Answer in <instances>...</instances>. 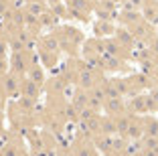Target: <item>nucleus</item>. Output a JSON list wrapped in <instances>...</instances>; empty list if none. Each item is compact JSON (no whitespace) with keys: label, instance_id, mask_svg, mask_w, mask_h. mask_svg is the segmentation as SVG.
Wrapping results in <instances>:
<instances>
[{"label":"nucleus","instance_id":"f8f14e48","mask_svg":"<svg viewBox=\"0 0 158 156\" xmlns=\"http://www.w3.org/2000/svg\"><path fill=\"white\" fill-rule=\"evenodd\" d=\"M6 2H10V0H6Z\"/></svg>","mask_w":158,"mask_h":156},{"label":"nucleus","instance_id":"1a4fd4ad","mask_svg":"<svg viewBox=\"0 0 158 156\" xmlns=\"http://www.w3.org/2000/svg\"><path fill=\"white\" fill-rule=\"evenodd\" d=\"M4 55H6V43L0 41V57H4Z\"/></svg>","mask_w":158,"mask_h":156},{"label":"nucleus","instance_id":"9b49d317","mask_svg":"<svg viewBox=\"0 0 158 156\" xmlns=\"http://www.w3.org/2000/svg\"><path fill=\"white\" fill-rule=\"evenodd\" d=\"M2 77H4V75H0V91H2Z\"/></svg>","mask_w":158,"mask_h":156},{"label":"nucleus","instance_id":"f03ea898","mask_svg":"<svg viewBox=\"0 0 158 156\" xmlns=\"http://www.w3.org/2000/svg\"><path fill=\"white\" fill-rule=\"evenodd\" d=\"M144 8V20L146 23H158V2L156 0H144L142 2Z\"/></svg>","mask_w":158,"mask_h":156},{"label":"nucleus","instance_id":"423d86ee","mask_svg":"<svg viewBox=\"0 0 158 156\" xmlns=\"http://www.w3.org/2000/svg\"><path fill=\"white\" fill-rule=\"evenodd\" d=\"M43 12H45V6H43V2H39V0H31V2H28V14L41 16Z\"/></svg>","mask_w":158,"mask_h":156},{"label":"nucleus","instance_id":"6e6552de","mask_svg":"<svg viewBox=\"0 0 158 156\" xmlns=\"http://www.w3.org/2000/svg\"><path fill=\"white\" fill-rule=\"evenodd\" d=\"M6 69H8V63H6L4 57H0V75H4V73H6Z\"/></svg>","mask_w":158,"mask_h":156},{"label":"nucleus","instance_id":"39448f33","mask_svg":"<svg viewBox=\"0 0 158 156\" xmlns=\"http://www.w3.org/2000/svg\"><path fill=\"white\" fill-rule=\"evenodd\" d=\"M28 77L33 79L39 87L45 83V75H43V71H41V67H39V65H31V67H28Z\"/></svg>","mask_w":158,"mask_h":156},{"label":"nucleus","instance_id":"f257e3e1","mask_svg":"<svg viewBox=\"0 0 158 156\" xmlns=\"http://www.w3.org/2000/svg\"><path fill=\"white\" fill-rule=\"evenodd\" d=\"M57 41H59L61 49H67L71 53H75V49L79 47V43L83 41V35L77 31V28H69V27H63V28H57Z\"/></svg>","mask_w":158,"mask_h":156},{"label":"nucleus","instance_id":"20e7f679","mask_svg":"<svg viewBox=\"0 0 158 156\" xmlns=\"http://www.w3.org/2000/svg\"><path fill=\"white\" fill-rule=\"evenodd\" d=\"M140 20H142V19L138 16V12H136V10H124V12H122V23H124L126 27H132V28H134Z\"/></svg>","mask_w":158,"mask_h":156},{"label":"nucleus","instance_id":"9d476101","mask_svg":"<svg viewBox=\"0 0 158 156\" xmlns=\"http://www.w3.org/2000/svg\"><path fill=\"white\" fill-rule=\"evenodd\" d=\"M4 97H6V93H4V91H0V108L4 106Z\"/></svg>","mask_w":158,"mask_h":156},{"label":"nucleus","instance_id":"0eeeda50","mask_svg":"<svg viewBox=\"0 0 158 156\" xmlns=\"http://www.w3.org/2000/svg\"><path fill=\"white\" fill-rule=\"evenodd\" d=\"M77 156H95V154H93V150H91V148H87V146H81V150L77 152Z\"/></svg>","mask_w":158,"mask_h":156},{"label":"nucleus","instance_id":"7ed1b4c3","mask_svg":"<svg viewBox=\"0 0 158 156\" xmlns=\"http://www.w3.org/2000/svg\"><path fill=\"white\" fill-rule=\"evenodd\" d=\"M93 28H95V35H99V37H110V35L116 32V27L110 20H98Z\"/></svg>","mask_w":158,"mask_h":156}]
</instances>
